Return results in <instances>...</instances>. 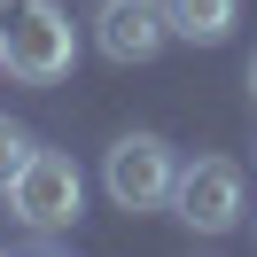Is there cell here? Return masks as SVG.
Instances as JSON below:
<instances>
[{"mask_svg": "<svg viewBox=\"0 0 257 257\" xmlns=\"http://www.w3.org/2000/svg\"><path fill=\"white\" fill-rule=\"evenodd\" d=\"M78 63V32L55 0H0V70L24 86H55Z\"/></svg>", "mask_w": 257, "mask_h": 257, "instance_id": "cell-1", "label": "cell"}, {"mask_svg": "<svg viewBox=\"0 0 257 257\" xmlns=\"http://www.w3.org/2000/svg\"><path fill=\"white\" fill-rule=\"evenodd\" d=\"M78 203H86V179H78V164L55 156V148H32V164L8 179V210H16L32 234H63V226H78Z\"/></svg>", "mask_w": 257, "mask_h": 257, "instance_id": "cell-2", "label": "cell"}, {"mask_svg": "<svg viewBox=\"0 0 257 257\" xmlns=\"http://www.w3.org/2000/svg\"><path fill=\"white\" fill-rule=\"evenodd\" d=\"M172 179H179V164H172V148L156 133H125L101 156V187H109L117 210H164L172 203Z\"/></svg>", "mask_w": 257, "mask_h": 257, "instance_id": "cell-3", "label": "cell"}, {"mask_svg": "<svg viewBox=\"0 0 257 257\" xmlns=\"http://www.w3.org/2000/svg\"><path fill=\"white\" fill-rule=\"evenodd\" d=\"M172 210H179V226L187 234H234L241 226V210H249V195H241V172L226 156H203V164H187V172L172 179Z\"/></svg>", "mask_w": 257, "mask_h": 257, "instance_id": "cell-4", "label": "cell"}, {"mask_svg": "<svg viewBox=\"0 0 257 257\" xmlns=\"http://www.w3.org/2000/svg\"><path fill=\"white\" fill-rule=\"evenodd\" d=\"M164 0H101L94 8V47L109 55V63H148V55L164 47Z\"/></svg>", "mask_w": 257, "mask_h": 257, "instance_id": "cell-5", "label": "cell"}, {"mask_svg": "<svg viewBox=\"0 0 257 257\" xmlns=\"http://www.w3.org/2000/svg\"><path fill=\"white\" fill-rule=\"evenodd\" d=\"M164 24H172L179 39H203V47H218V39L234 32V0H164Z\"/></svg>", "mask_w": 257, "mask_h": 257, "instance_id": "cell-6", "label": "cell"}, {"mask_svg": "<svg viewBox=\"0 0 257 257\" xmlns=\"http://www.w3.org/2000/svg\"><path fill=\"white\" fill-rule=\"evenodd\" d=\"M32 133H24V125H8V117H0V195H8V179H16L24 172V164H32Z\"/></svg>", "mask_w": 257, "mask_h": 257, "instance_id": "cell-7", "label": "cell"}, {"mask_svg": "<svg viewBox=\"0 0 257 257\" xmlns=\"http://www.w3.org/2000/svg\"><path fill=\"white\" fill-rule=\"evenodd\" d=\"M249 94H257V63H249Z\"/></svg>", "mask_w": 257, "mask_h": 257, "instance_id": "cell-8", "label": "cell"}]
</instances>
